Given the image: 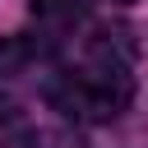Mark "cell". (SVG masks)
Returning a JSON list of instances; mask_svg holds the SVG:
<instances>
[{
	"instance_id": "6da1fadb",
	"label": "cell",
	"mask_w": 148,
	"mask_h": 148,
	"mask_svg": "<svg viewBox=\"0 0 148 148\" xmlns=\"http://www.w3.org/2000/svg\"><path fill=\"white\" fill-rule=\"evenodd\" d=\"M46 97L69 120H83V125L116 120L134 97V74H130L125 51L111 42H92L74 65H56Z\"/></svg>"
},
{
	"instance_id": "7a4b0ae2",
	"label": "cell",
	"mask_w": 148,
	"mask_h": 148,
	"mask_svg": "<svg viewBox=\"0 0 148 148\" xmlns=\"http://www.w3.org/2000/svg\"><path fill=\"white\" fill-rule=\"evenodd\" d=\"M56 74V56L46 42L37 37H5L0 42V102L37 88V83H51Z\"/></svg>"
},
{
	"instance_id": "3957f363",
	"label": "cell",
	"mask_w": 148,
	"mask_h": 148,
	"mask_svg": "<svg viewBox=\"0 0 148 148\" xmlns=\"http://www.w3.org/2000/svg\"><path fill=\"white\" fill-rule=\"evenodd\" d=\"M88 0H32V14L46 23V28H74L83 18Z\"/></svg>"
},
{
	"instance_id": "277c9868",
	"label": "cell",
	"mask_w": 148,
	"mask_h": 148,
	"mask_svg": "<svg viewBox=\"0 0 148 148\" xmlns=\"http://www.w3.org/2000/svg\"><path fill=\"white\" fill-rule=\"evenodd\" d=\"M32 148H79V143H74V139H65V134H42Z\"/></svg>"
},
{
	"instance_id": "5b68a950",
	"label": "cell",
	"mask_w": 148,
	"mask_h": 148,
	"mask_svg": "<svg viewBox=\"0 0 148 148\" xmlns=\"http://www.w3.org/2000/svg\"><path fill=\"white\" fill-rule=\"evenodd\" d=\"M116 5H134V0H116Z\"/></svg>"
}]
</instances>
